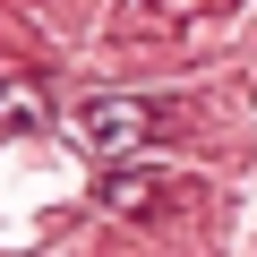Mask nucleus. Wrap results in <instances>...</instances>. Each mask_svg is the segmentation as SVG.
Returning a JSON list of instances; mask_svg holds the SVG:
<instances>
[{
    "label": "nucleus",
    "instance_id": "2",
    "mask_svg": "<svg viewBox=\"0 0 257 257\" xmlns=\"http://www.w3.org/2000/svg\"><path fill=\"white\" fill-rule=\"evenodd\" d=\"M94 206L103 214H163V206H180V180L172 172H146V163H111L94 180Z\"/></svg>",
    "mask_w": 257,
    "mask_h": 257
},
{
    "label": "nucleus",
    "instance_id": "1",
    "mask_svg": "<svg viewBox=\"0 0 257 257\" xmlns=\"http://www.w3.org/2000/svg\"><path fill=\"white\" fill-rule=\"evenodd\" d=\"M146 128H155V103H138V94H94V103H77V138L94 146V155H128V146H146Z\"/></svg>",
    "mask_w": 257,
    "mask_h": 257
}]
</instances>
